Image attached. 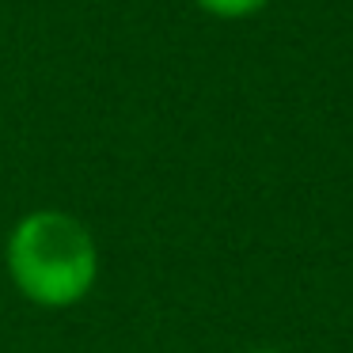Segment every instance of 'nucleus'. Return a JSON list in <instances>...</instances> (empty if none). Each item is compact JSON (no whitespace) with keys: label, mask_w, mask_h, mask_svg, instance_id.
Returning <instances> with one entry per match:
<instances>
[{"label":"nucleus","mask_w":353,"mask_h":353,"mask_svg":"<svg viewBox=\"0 0 353 353\" xmlns=\"http://www.w3.org/2000/svg\"><path fill=\"white\" fill-rule=\"evenodd\" d=\"M8 277L19 296L39 307H72L99 281V243L80 216L65 209H31L4 243Z\"/></svg>","instance_id":"nucleus-1"},{"label":"nucleus","mask_w":353,"mask_h":353,"mask_svg":"<svg viewBox=\"0 0 353 353\" xmlns=\"http://www.w3.org/2000/svg\"><path fill=\"white\" fill-rule=\"evenodd\" d=\"M243 353H281V350H274V345H254V350H243Z\"/></svg>","instance_id":"nucleus-3"},{"label":"nucleus","mask_w":353,"mask_h":353,"mask_svg":"<svg viewBox=\"0 0 353 353\" xmlns=\"http://www.w3.org/2000/svg\"><path fill=\"white\" fill-rule=\"evenodd\" d=\"M194 4L213 19H251L266 12L274 0H194Z\"/></svg>","instance_id":"nucleus-2"}]
</instances>
